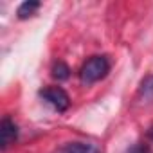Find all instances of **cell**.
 Wrapping results in <instances>:
<instances>
[{"instance_id":"cell-1","label":"cell","mask_w":153,"mask_h":153,"mask_svg":"<svg viewBox=\"0 0 153 153\" xmlns=\"http://www.w3.org/2000/svg\"><path fill=\"white\" fill-rule=\"evenodd\" d=\"M110 72V61L106 56H92L87 59L79 70V79L83 85H92Z\"/></svg>"},{"instance_id":"cell-2","label":"cell","mask_w":153,"mask_h":153,"mask_svg":"<svg viewBox=\"0 0 153 153\" xmlns=\"http://www.w3.org/2000/svg\"><path fill=\"white\" fill-rule=\"evenodd\" d=\"M40 96L58 112H65L70 106V97L61 87H45L40 90Z\"/></svg>"},{"instance_id":"cell-3","label":"cell","mask_w":153,"mask_h":153,"mask_svg":"<svg viewBox=\"0 0 153 153\" xmlns=\"http://www.w3.org/2000/svg\"><path fill=\"white\" fill-rule=\"evenodd\" d=\"M16 139H18V126L11 117H4L2 124H0V146H2V149H7L11 144H15Z\"/></svg>"},{"instance_id":"cell-4","label":"cell","mask_w":153,"mask_h":153,"mask_svg":"<svg viewBox=\"0 0 153 153\" xmlns=\"http://www.w3.org/2000/svg\"><path fill=\"white\" fill-rule=\"evenodd\" d=\"M61 153H103V151L94 142H70L61 149Z\"/></svg>"},{"instance_id":"cell-5","label":"cell","mask_w":153,"mask_h":153,"mask_svg":"<svg viewBox=\"0 0 153 153\" xmlns=\"http://www.w3.org/2000/svg\"><path fill=\"white\" fill-rule=\"evenodd\" d=\"M38 7H40V2H36V0H27V2L20 4V7H18L16 15H18V18H20V20H25V18L33 16V15L36 13V9H38Z\"/></svg>"},{"instance_id":"cell-6","label":"cell","mask_w":153,"mask_h":153,"mask_svg":"<svg viewBox=\"0 0 153 153\" xmlns=\"http://www.w3.org/2000/svg\"><path fill=\"white\" fill-rule=\"evenodd\" d=\"M68 76H70V68H68V65H65L63 61H58V63L52 67V78H54V79L65 81V79H68Z\"/></svg>"},{"instance_id":"cell-7","label":"cell","mask_w":153,"mask_h":153,"mask_svg":"<svg viewBox=\"0 0 153 153\" xmlns=\"http://www.w3.org/2000/svg\"><path fill=\"white\" fill-rule=\"evenodd\" d=\"M140 94L144 97H153V74L151 76H146L140 83Z\"/></svg>"},{"instance_id":"cell-8","label":"cell","mask_w":153,"mask_h":153,"mask_svg":"<svg viewBox=\"0 0 153 153\" xmlns=\"http://www.w3.org/2000/svg\"><path fill=\"white\" fill-rule=\"evenodd\" d=\"M126 153H149V148H148L146 144H135V146H131Z\"/></svg>"},{"instance_id":"cell-9","label":"cell","mask_w":153,"mask_h":153,"mask_svg":"<svg viewBox=\"0 0 153 153\" xmlns=\"http://www.w3.org/2000/svg\"><path fill=\"white\" fill-rule=\"evenodd\" d=\"M149 139H151V140H153V128H151V130H149Z\"/></svg>"}]
</instances>
